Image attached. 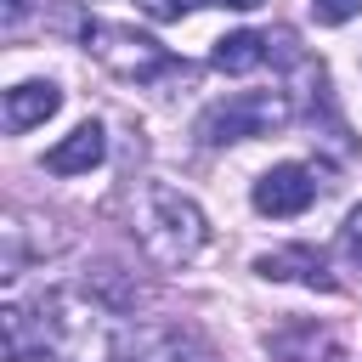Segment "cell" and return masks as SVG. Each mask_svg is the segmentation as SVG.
Here are the masks:
<instances>
[{
  "label": "cell",
  "instance_id": "obj_5",
  "mask_svg": "<svg viewBox=\"0 0 362 362\" xmlns=\"http://www.w3.org/2000/svg\"><path fill=\"white\" fill-rule=\"evenodd\" d=\"M102 153H107V136H102L96 119H85V124H74V130L45 153V170H51V175H85V170L102 164Z\"/></svg>",
  "mask_w": 362,
  "mask_h": 362
},
{
  "label": "cell",
  "instance_id": "obj_3",
  "mask_svg": "<svg viewBox=\"0 0 362 362\" xmlns=\"http://www.w3.org/2000/svg\"><path fill=\"white\" fill-rule=\"evenodd\" d=\"M85 45L102 68H113L119 79H136V85L175 74V57L153 34H136V28H119V23H85Z\"/></svg>",
  "mask_w": 362,
  "mask_h": 362
},
{
  "label": "cell",
  "instance_id": "obj_6",
  "mask_svg": "<svg viewBox=\"0 0 362 362\" xmlns=\"http://www.w3.org/2000/svg\"><path fill=\"white\" fill-rule=\"evenodd\" d=\"M57 107H62V90H57L51 79H23V85H11V90H6V130H11V136H23V130L45 124Z\"/></svg>",
  "mask_w": 362,
  "mask_h": 362
},
{
  "label": "cell",
  "instance_id": "obj_2",
  "mask_svg": "<svg viewBox=\"0 0 362 362\" xmlns=\"http://www.w3.org/2000/svg\"><path fill=\"white\" fill-rule=\"evenodd\" d=\"M288 96L283 90H238L215 107H204L198 119V141L204 147H226V141H249V136H272L288 124Z\"/></svg>",
  "mask_w": 362,
  "mask_h": 362
},
{
  "label": "cell",
  "instance_id": "obj_4",
  "mask_svg": "<svg viewBox=\"0 0 362 362\" xmlns=\"http://www.w3.org/2000/svg\"><path fill=\"white\" fill-rule=\"evenodd\" d=\"M311 198H317V175H311L305 164H272V170L255 181V209H260V215H277V221L305 215Z\"/></svg>",
  "mask_w": 362,
  "mask_h": 362
},
{
  "label": "cell",
  "instance_id": "obj_13",
  "mask_svg": "<svg viewBox=\"0 0 362 362\" xmlns=\"http://www.w3.org/2000/svg\"><path fill=\"white\" fill-rule=\"evenodd\" d=\"M23 6H28V0H6V23H17V17H23Z\"/></svg>",
  "mask_w": 362,
  "mask_h": 362
},
{
  "label": "cell",
  "instance_id": "obj_7",
  "mask_svg": "<svg viewBox=\"0 0 362 362\" xmlns=\"http://www.w3.org/2000/svg\"><path fill=\"white\" fill-rule=\"evenodd\" d=\"M255 272L260 277H272V283H305V288H334V277L322 272V260L311 255V249H272V255H260L255 260Z\"/></svg>",
  "mask_w": 362,
  "mask_h": 362
},
{
  "label": "cell",
  "instance_id": "obj_9",
  "mask_svg": "<svg viewBox=\"0 0 362 362\" xmlns=\"http://www.w3.org/2000/svg\"><path fill=\"white\" fill-rule=\"evenodd\" d=\"M136 6H141L153 23H181V17H187V11H198L204 0H136Z\"/></svg>",
  "mask_w": 362,
  "mask_h": 362
},
{
  "label": "cell",
  "instance_id": "obj_10",
  "mask_svg": "<svg viewBox=\"0 0 362 362\" xmlns=\"http://www.w3.org/2000/svg\"><path fill=\"white\" fill-rule=\"evenodd\" d=\"M339 249H345L351 266H362V204L345 215V226H339Z\"/></svg>",
  "mask_w": 362,
  "mask_h": 362
},
{
  "label": "cell",
  "instance_id": "obj_8",
  "mask_svg": "<svg viewBox=\"0 0 362 362\" xmlns=\"http://www.w3.org/2000/svg\"><path fill=\"white\" fill-rule=\"evenodd\" d=\"M266 34H255V28H238V34H221L215 40V51H209V62L221 68V74H249V68H260L266 62Z\"/></svg>",
  "mask_w": 362,
  "mask_h": 362
},
{
  "label": "cell",
  "instance_id": "obj_1",
  "mask_svg": "<svg viewBox=\"0 0 362 362\" xmlns=\"http://www.w3.org/2000/svg\"><path fill=\"white\" fill-rule=\"evenodd\" d=\"M204 243H209V221H204V209H198L187 192L153 181L147 198H141V249H147L158 266H187Z\"/></svg>",
  "mask_w": 362,
  "mask_h": 362
},
{
  "label": "cell",
  "instance_id": "obj_12",
  "mask_svg": "<svg viewBox=\"0 0 362 362\" xmlns=\"http://www.w3.org/2000/svg\"><path fill=\"white\" fill-rule=\"evenodd\" d=\"M300 362H351V356H345L339 345H328V339H322V351H317V356H300Z\"/></svg>",
  "mask_w": 362,
  "mask_h": 362
},
{
  "label": "cell",
  "instance_id": "obj_11",
  "mask_svg": "<svg viewBox=\"0 0 362 362\" xmlns=\"http://www.w3.org/2000/svg\"><path fill=\"white\" fill-rule=\"evenodd\" d=\"M311 11H317V23H351V17H362V0H311Z\"/></svg>",
  "mask_w": 362,
  "mask_h": 362
},
{
  "label": "cell",
  "instance_id": "obj_14",
  "mask_svg": "<svg viewBox=\"0 0 362 362\" xmlns=\"http://www.w3.org/2000/svg\"><path fill=\"white\" fill-rule=\"evenodd\" d=\"M221 6H232V11H255L260 0H221Z\"/></svg>",
  "mask_w": 362,
  "mask_h": 362
}]
</instances>
